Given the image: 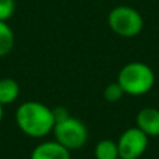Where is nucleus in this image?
<instances>
[{"instance_id": "obj_1", "label": "nucleus", "mask_w": 159, "mask_h": 159, "mask_svg": "<svg viewBox=\"0 0 159 159\" xmlns=\"http://www.w3.org/2000/svg\"><path fill=\"white\" fill-rule=\"evenodd\" d=\"M16 123L18 129L30 137H45L53 131L56 117L53 109L38 101H27L16 110Z\"/></svg>"}, {"instance_id": "obj_2", "label": "nucleus", "mask_w": 159, "mask_h": 159, "mask_svg": "<svg viewBox=\"0 0 159 159\" xmlns=\"http://www.w3.org/2000/svg\"><path fill=\"white\" fill-rule=\"evenodd\" d=\"M117 82L124 93L131 96H141L154 88L155 73L147 63L131 61L123 66L119 71Z\"/></svg>"}, {"instance_id": "obj_3", "label": "nucleus", "mask_w": 159, "mask_h": 159, "mask_svg": "<svg viewBox=\"0 0 159 159\" xmlns=\"http://www.w3.org/2000/svg\"><path fill=\"white\" fill-rule=\"evenodd\" d=\"M107 25L119 36L133 38L144 28V18L138 10L130 6L113 7L107 14Z\"/></svg>"}, {"instance_id": "obj_4", "label": "nucleus", "mask_w": 159, "mask_h": 159, "mask_svg": "<svg viewBox=\"0 0 159 159\" xmlns=\"http://www.w3.org/2000/svg\"><path fill=\"white\" fill-rule=\"evenodd\" d=\"M52 133L55 134V141L66 147L69 151L82 148L88 141L87 126L81 120L71 117L70 115L56 121Z\"/></svg>"}, {"instance_id": "obj_5", "label": "nucleus", "mask_w": 159, "mask_h": 159, "mask_svg": "<svg viewBox=\"0 0 159 159\" xmlns=\"http://www.w3.org/2000/svg\"><path fill=\"white\" fill-rule=\"evenodd\" d=\"M120 159H140L148 148V135L138 127L124 130L117 140Z\"/></svg>"}, {"instance_id": "obj_6", "label": "nucleus", "mask_w": 159, "mask_h": 159, "mask_svg": "<svg viewBox=\"0 0 159 159\" xmlns=\"http://www.w3.org/2000/svg\"><path fill=\"white\" fill-rule=\"evenodd\" d=\"M30 159H71V154L57 141H45L32 149Z\"/></svg>"}, {"instance_id": "obj_7", "label": "nucleus", "mask_w": 159, "mask_h": 159, "mask_svg": "<svg viewBox=\"0 0 159 159\" xmlns=\"http://www.w3.org/2000/svg\"><path fill=\"white\" fill-rule=\"evenodd\" d=\"M137 127L148 137H159V110L155 107H144L135 117Z\"/></svg>"}, {"instance_id": "obj_8", "label": "nucleus", "mask_w": 159, "mask_h": 159, "mask_svg": "<svg viewBox=\"0 0 159 159\" xmlns=\"http://www.w3.org/2000/svg\"><path fill=\"white\" fill-rule=\"evenodd\" d=\"M20 95V85L13 78H2L0 80V103L10 105L17 101Z\"/></svg>"}, {"instance_id": "obj_9", "label": "nucleus", "mask_w": 159, "mask_h": 159, "mask_svg": "<svg viewBox=\"0 0 159 159\" xmlns=\"http://www.w3.org/2000/svg\"><path fill=\"white\" fill-rule=\"evenodd\" d=\"M95 159H120L119 157L117 141L113 140H101L95 147Z\"/></svg>"}, {"instance_id": "obj_10", "label": "nucleus", "mask_w": 159, "mask_h": 159, "mask_svg": "<svg viewBox=\"0 0 159 159\" xmlns=\"http://www.w3.org/2000/svg\"><path fill=\"white\" fill-rule=\"evenodd\" d=\"M14 48V32L7 21H0V57H4Z\"/></svg>"}, {"instance_id": "obj_11", "label": "nucleus", "mask_w": 159, "mask_h": 159, "mask_svg": "<svg viewBox=\"0 0 159 159\" xmlns=\"http://www.w3.org/2000/svg\"><path fill=\"white\" fill-rule=\"evenodd\" d=\"M123 95H124V91L117 81L110 82L109 85H106V88H105V91H103V98L106 99L107 102H112V103L120 101V99L123 98Z\"/></svg>"}, {"instance_id": "obj_12", "label": "nucleus", "mask_w": 159, "mask_h": 159, "mask_svg": "<svg viewBox=\"0 0 159 159\" xmlns=\"http://www.w3.org/2000/svg\"><path fill=\"white\" fill-rule=\"evenodd\" d=\"M16 11V0H0V21H7Z\"/></svg>"}, {"instance_id": "obj_13", "label": "nucleus", "mask_w": 159, "mask_h": 159, "mask_svg": "<svg viewBox=\"0 0 159 159\" xmlns=\"http://www.w3.org/2000/svg\"><path fill=\"white\" fill-rule=\"evenodd\" d=\"M3 113H4L3 112V105L0 103V123H2V120H3Z\"/></svg>"}]
</instances>
